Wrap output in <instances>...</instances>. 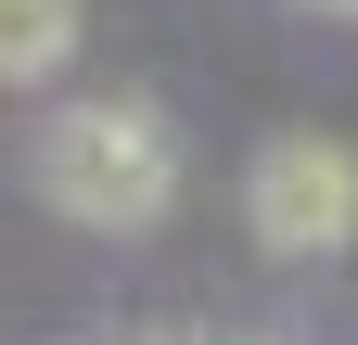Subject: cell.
I'll list each match as a JSON object with an SVG mask.
<instances>
[{"label":"cell","mask_w":358,"mask_h":345,"mask_svg":"<svg viewBox=\"0 0 358 345\" xmlns=\"http://www.w3.org/2000/svg\"><path fill=\"white\" fill-rule=\"evenodd\" d=\"M26 179H38V205H52V218L128 243V230H154L166 205H179V141H166V115H154V103L90 90V103H64L52 128H38Z\"/></svg>","instance_id":"1"},{"label":"cell","mask_w":358,"mask_h":345,"mask_svg":"<svg viewBox=\"0 0 358 345\" xmlns=\"http://www.w3.org/2000/svg\"><path fill=\"white\" fill-rule=\"evenodd\" d=\"M243 218H256L268 256H345L358 243V154L320 141V128H282L243 179Z\"/></svg>","instance_id":"2"},{"label":"cell","mask_w":358,"mask_h":345,"mask_svg":"<svg viewBox=\"0 0 358 345\" xmlns=\"http://www.w3.org/2000/svg\"><path fill=\"white\" fill-rule=\"evenodd\" d=\"M77 0H0V90H38V77L77 64Z\"/></svg>","instance_id":"3"},{"label":"cell","mask_w":358,"mask_h":345,"mask_svg":"<svg viewBox=\"0 0 358 345\" xmlns=\"http://www.w3.org/2000/svg\"><path fill=\"white\" fill-rule=\"evenodd\" d=\"M333 13H358V0H333Z\"/></svg>","instance_id":"4"}]
</instances>
